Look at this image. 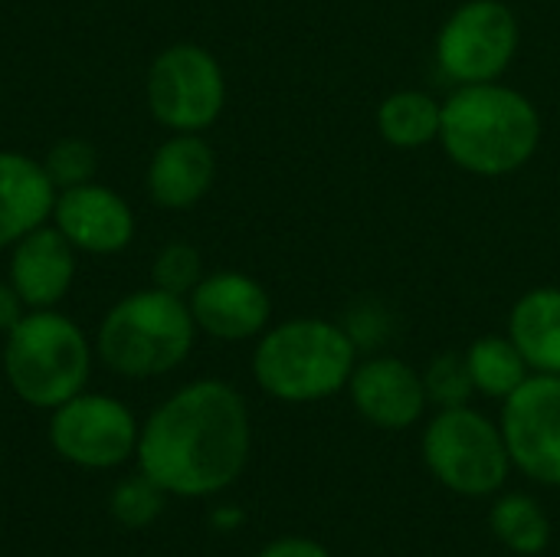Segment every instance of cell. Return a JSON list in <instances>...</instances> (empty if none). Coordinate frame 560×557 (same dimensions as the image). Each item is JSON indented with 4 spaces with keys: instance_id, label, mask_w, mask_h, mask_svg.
Returning a JSON list of instances; mask_svg holds the SVG:
<instances>
[{
    "instance_id": "obj_10",
    "label": "cell",
    "mask_w": 560,
    "mask_h": 557,
    "mask_svg": "<svg viewBox=\"0 0 560 557\" xmlns=\"http://www.w3.org/2000/svg\"><path fill=\"white\" fill-rule=\"evenodd\" d=\"M512 466L538 486H560V374H532L499 417Z\"/></svg>"
},
{
    "instance_id": "obj_3",
    "label": "cell",
    "mask_w": 560,
    "mask_h": 557,
    "mask_svg": "<svg viewBox=\"0 0 560 557\" xmlns=\"http://www.w3.org/2000/svg\"><path fill=\"white\" fill-rule=\"evenodd\" d=\"M358 368V345L341 322L318 315L269 325L253 351V378L272 401L318 404L341 391Z\"/></svg>"
},
{
    "instance_id": "obj_26",
    "label": "cell",
    "mask_w": 560,
    "mask_h": 557,
    "mask_svg": "<svg viewBox=\"0 0 560 557\" xmlns=\"http://www.w3.org/2000/svg\"><path fill=\"white\" fill-rule=\"evenodd\" d=\"M30 309L23 305V299L16 295V289L10 282L0 279V335H10L16 328V322L26 315Z\"/></svg>"
},
{
    "instance_id": "obj_5",
    "label": "cell",
    "mask_w": 560,
    "mask_h": 557,
    "mask_svg": "<svg viewBox=\"0 0 560 557\" xmlns=\"http://www.w3.org/2000/svg\"><path fill=\"white\" fill-rule=\"evenodd\" d=\"M3 338V374L23 404L56 410L85 391L95 345L59 309H30Z\"/></svg>"
},
{
    "instance_id": "obj_21",
    "label": "cell",
    "mask_w": 560,
    "mask_h": 557,
    "mask_svg": "<svg viewBox=\"0 0 560 557\" xmlns=\"http://www.w3.org/2000/svg\"><path fill=\"white\" fill-rule=\"evenodd\" d=\"M203 256L197 246L184 243V240H174V243H164L158 253H154V263H151V286L171 292V295H180L187 299L197 282L203 279Z\"/></svg>"
},
{
    "instance_id": "obj_14",
    "label": "cell",
    "mask_w": 560,
    "mask_h": 557,
    "mask_svg": "<svg viewBox=\"0 0 560 557\" xmlns=\"http://www.w3.org/2000/svg\"><path fill=\"white\" fill-rule=\"evenodd\" d=\"M217 181V151L203 135L174 131L164 138L148 167L144 194L161 210H190L197 207Z\"/></svg>"
},
{
    "instance_id": "obj_17",
    "label": "cell",
    "mask_w": 560,
    "mask_h": 557,
    "mask_svg": "<svg viewBox=\"0 0 560 557\" xmlns=\"http://www.w3.org/2000/svg\"><path fill=\"white\" fill-rule=\"evenodd\" d=\"M509 338L535 374H560V286L528 289L512 305Z\"/></svg>"
},
{
    "instance_id": "obj_2",
    "label": "cell",
    "mask_w": 560,
    "mask_h": 557,
    "mask_svg": "<svg viewBox=\"0 0 560 557\" xmlns=\"http://www.w3.org/2000/svg\"><path fill=\"white\" fill-rule=\"evenodd\" d=\"M440 144L459 171L505 177L538 154L541 112L525 92L505 82L456 85L443 98Z\"/></svg>"
},
{
    "instance_id": "obj_18",
    "label": "cell",
    "mask_w": 560,
    "mask_h": 557,
    "mask_svg": "<svg viewBox=\"0 0 560 557\" xmlns=\"http://www.w3.org/2000/svg\"><path fill=\"white\" fill-rule=\"evenodd\" d=\"M443 102L423 89H397L377 105V131L390 148L417 151L440 141Z\"/></svg>"
},
{
    "instance_id": "obj_7",
    "label": "cell",
    "mask_w": 560,
    "mask_h": 557,
    "mask_svg": "<svg viewBox=\"0 0 560 557\" xmlns=\"http://www.w3.org/2000/svg\"><path fill=\"white\" fill-rule=\"evenodd\" d=\"M144 105L151 118L174 131H207L226 108V72L200 43L164 46L144 76Z\"/></svg>"
},
{
    "instance_id": "obj_12",
    "label": "cell",
    "mask_w": 560,
    "mask_h": 557,
    "mask_svg": "<svg viewBox=\"0 0 560 557\" xmlns=\"http://www.w3.org/2000/svg\"><path fill=\"white\" fill-rule=\"evenodd\" d=\"M187 305L197 332L217 341L259 338L272 322V299L266 286L236 269L207 272L187 295Z\"/></svg>"
},
{
    "instance_id": "obj_16",
    "label": "cell",
    "mask_w": 560,
    "mask_h": 557,
    "mask_svg": "<svg viewBox=\"0 0 560 557\" xmlns=\"http://www.w3.org/2000/svg\"><path fill=\"white\" fill-rule=\"evenodd\" d=\"M56 194L43 161L23 151H0V250L49 223Z\"/></svg>"
},
{
    "instance_id": "obj_6",
    "label": "cell",
    "mask_w": 560,
    "mask_h": 557,
    "mask_svg": "<svg viewBox=\"0 0 560 557\" xmlns=\"http://www.w3.org/2000/svg\"><path fill=\"white\" fill-rule=\"evenodd\" d=\"M420 450L430 476L463 499L499 496L515 469L502 427L469 404L436 410L423 430Z\"/></svg>"
},
{
    "instance_id": "obj_20",
    "label": "cell",
    "mask_w": 560,
    "mask_h": 557,
    "mask_svg": "<svg viewBox=\"0 0 560 557\" xmlns=\"http://www.w3.org/2000/svg\"><path fill=\"white\" fill-rule=\"evenodd\" d=\"M492 535L512 552V555L535 557L548 552L551 545V519L548 512L525 492H505L495 499L489 512Z\"/></svg>"
},
{
    "instance_id": "obj_11",
    "label": "cell",
    "mask_w": 560,
    "mask_h": 557,
    "mask_svg": "<svg viewBox=\"0 0 560 557\" xmlns=\"http://www.w3.org/2000/svg\"><path fill=\"white\" fill-rule=\"evenodd\" d=\"M49 223L72 243L75 253H89V256L125 253L138 227L128 200L98 181L59 190Z\"/></svg>"
},
{
    "instance_id": "obj_25",
    "label": "cell",
    "mask_w": 560,
    "mask_h": 557,
    "mask_svg": "<svg viewBox=\"0 0 560 557\" xmlns=\"http://www.w3.org/2000/svg\"><path fill=\"white\" fill-rule=\"evenodd\" d=\"M259 557H331L325 552V545L312 542V538H299V535H289V538H279L272 545H266Z\"/></svg>"
},
{
    "instance_id": "obj_15",
    "label": "cell",
    "mask_w": 560,
    "mask_h": 557,
    "mask_svg": "<svg viewBox=\"0 0 560 557\" xmlns=\"http://www.w3.org/2000/svg\"><path fill=\"white\" fill-rule=\"evenodd\" d=\"M75 250L52 227L43 223L10 246L7 282L26 309H56L75 282Z\"/></svg>"
},
{
    "instance_id": "obj_13",
    "label": "cell",
    "mask_w": 560,
    "mask_h": 557,
    "mask_svg": "<svg viewBox=\"0 0 560 557\" xmlns=\"http://www.w3.org/2000/svg\"><path fill=\"white\" fill-rule=\"evenodd\" d=\"M348 394L354 410L377 430H410L423 420L430 397L423 384V371L407 364L394 355H374L368 361H358Z\"/></svg>"
},
{
    "instance_id": "obj_22",
    "label": "cell",
    "mask_w": 560,
    "mask_h": 557,
    "mask_svg": "<svg viewBox=\"0 0 560 557\" xmlns=\"http://www.w3.org/2000/svg\"><path fill=\"white\" fill-rule=\"evenodd\" d=\"M423 384H427L430 404L440 407V410H446V407H466L476 397V384H472L466 355H459V351L436 355L423 368Z\"/></svg>"
},
{
    "instance_id": "obj_24",
    "label": "cell",
    "mask_w": 560,
    "mask_h": 557,
    "mask_svg": "<svg viewBox=\"0 0 560 557\" xmlns=\"http://www.w3.org/2000/svg\"><path fill=\"white\" fill-rule=\"evenodd\" d=\"M161 499H164V489L141 473L135 479H125L115 489V496H112V515L121 525H128V529H141V525L154 522V515L161 512Z\"/></svg>"
},
{
    "instance_id": "obj_19",
    "label": "cell",
    "mask_w": 560,
    "mask_h": 557,
    "mask_svg": "<svg viewBox=\"0 0 560 557\" xmlns=\"http://www.w3.org/2000/svg\"><path fill=\"white\" fill-rule=\"evenodd\" d=\"M466 364L476 384V394L492 397V401H505L512 397L535 371L528 368L525 355L518 351V345L509 335H482L469 345L466 351Z\"/></svg>"
},
{
    "instance_id": "obj_9",
    "label": "cell",
    "mask_w": 560,
    "mask_h": 557,
    "mask_svg": "<svg viewBox=\"0 0 560 557\" xmlns=\"http://www.w3.org/2000/svg\"><path fill=\"white\" fill-rule=\"evenodd\" d=\"M135 414L108 394H75L59 404L49 420V440L56 453L82 469L121 466L138 450Z\"/></svg>"
},
{
    "instance_id": "obj_8",
    "label": "cell",
    "mask_w": 560,
    "mask_h": 557,
    "mask_svg": "<svg viewBox=\"0 0 560 557\" xmlns=\"http://www.w3.org/2000/svg\"><path fill=\"white\" fill-rule=\"evenodd\" d=\"M522 26L505 0H466L436 33V62L456 85L499 82L515 62Z\"/></svg>"
},
{
    "instance_id": "obj_23",
    "label": "cell",
    "mask_w": 560,
    "mask_h": 557,
    "mask_svg": "<svg viewBox=\"0 0 560 557\" xmlns=\"http://www.w3.org/2000/svg\"><path fill=\"white\" fill-rule=\"evenodd\" d=\"M43 167H46L49 181L56 184V190L79 187V184L95 181L98 151H95L92 141H85L79 135H69V138H59V141L49 144V151L43 154Z\"/></svg>"
},
{
    "instance_id": "obj_1",
    "label": "cell",
    "mask_w": 560,
    "mask_h": 557,
    "mask_svg": "<svg viewBox=\"0 0 560 557\" xmlns=\"http://www.w3.org/2000/svg\"><path fill=\"white\" fill-rule=\"evenodd\" d=\"M253 423L243 394L226 381H194L174 391L138 433V466L164 492L203 499L246 469Z\"/></svg>"
},
{
    "instance_id": "obj_4",
    "label": "cell",
    "mask_w": 560,
    "mask_h": 557,
    "mask_svg": "<svg viewBox=\"0 0 560 557\" xmlns=\"http://www.w3.org/2000/svg\"><path fill=\"white\" fill-rule=\"evenodd\" d=\"M197 322L187 299L158 286L128 292L98 322L95 355L98 361L131 381L171 374L194 351Z\"/></svg>"
}]
</instances>
